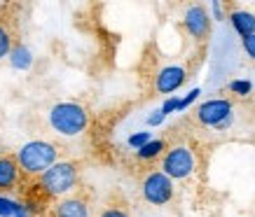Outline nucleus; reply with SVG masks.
I'll return each mask as SVG.
<instances>
[{"mask_svg":"<svg viewBox=\"0 0 255 217\" xmlns=\"http://www.w3.org/2000/svg\"><path fill=\"white\" fill-rule=\"evenodd\" d=\"M227 19H230L232 28L237 31V35H239L241 40L255 35V14L251 12V9H239V7L230 9Z\"/></svg>","mask_w":255,"mask_h":217,"instance_id":"10","label":"nucleus"},{"mask_svg":"<svg viewBox=\"0 0 255 217\" xmlns=\"http://www.w3.org/2000/svg\"><path fill=\"white\" fill-rule=\"evenodd\" d=\"M241 47H244V52H246L248 59H251V61H255V35L241 40Z\"/></svg>","mask_w":255,"mask_h":217,"instance_id":"20","label":"nucleus"},{"mask_svg":"<svg viewBox=\"0 0 255 217\" xmlns=\"http://www.w3.org/2000/svg\"><path fill=\"white\" fill-rule=\"evenodd\" d=\"M227 89H230L234 96L246 98V96H251V91H253V82H251V79H232V82L227 84Z\"/></svg>","mask_w":255,"mask_h":217,"instance_id":"15","label":"nucleus"},{"mask_svg":"<svg viewBox=\"0 0 255 217\" xmlns=\"http://www.w3.org/2000/svg\"><path fill=\"white\" fill-rule=\"evenodd\" d=\"M19 175H21V171H19V163H16L14 156H0V192L14 189L16 182H19Z\"/></svg>","mask_w":255,"mask_h":217,"instance_id":"11","label":"nucleus"},{"mask_svg":"<svg viewBox=\"0 0 255 217\" xmlns=\"http://www.w3.org/2000/svg\"><path fill=\"white\" fill-rule=\"evenodd\" d=\"M183 26L190 38L194 40H206L211 33V14L204 5H190L183 14Z\"/></svg>","mask_w":255,"mask_h":217,"instance_id":"7","label":"nucleus"},{"mask_svg":"<svg viewBox=\"0 0 255 217\" xmlns=\"http://www.w3.org/2000/svg\"><path fill=\"white\" fill-rule=\"evenodd\" d=\"M16 203L9 201L7 196H0V217H14Z\"/></svg>","mask_w":255,"mask_h":217,"instance_id":"17","label":"nucleus"},{"mask_svg":"<svg viewBox=\"0 0 255 217\" xmlns=\"http://www.w3.org/2000/svg\"><path fill=\"white\" fill-rule=\"evenodd\" d=\"M199 93H201V89H197V86H194V89L187 93V96H183V98H180V105H178V112H183V110L190 108V105H192V103L199 98Z\"/></svg>","mask_w":255,"mask_h":217,"instance_id":"18","label":"nucleus"},{"mask_svg":"<svg viewBox=\"0 0 255 217\" xmlns=\"http://www.w3.org/2000/svg\"><path fill=\"white\" fill-rule=\"evenodd\" d=\"M49 126L59 136L75 138V136H82L87 131V126H89V112L80 103H70V101L56 103L54 108L49 110Z\"/></svg>","mask_w":255,"mask_h":217,"instance_id":"2","label":"nucleus"},{"mask_svg":"<svg viewBox=\"0 0 255 217\" xmlns=\"http://www.w3.org/2000/svg\"><path fill=\"white\" fill-rule=\"evenodd\" d=\"M140 194L150 206H166L173 199V180L164 171H150L140 182Z\"/></svg>","mask_w":255,"mask_h":217,"instance_id":"6","label":"nucleus"},{"mask_svg":"<svg viewBox=\"0 0 255 217\" xmlns=\"http://www.w3.org/2000/svg\"><path fill=\"white\" fill-rule=\"evenodd\" d=\"M143 217H150V215H143Z\"/></svg>","mask_w":255,"mask_h":217,"instance_id":"25","label":"nucleus"},{"mask_svg":"<svg viewBox=\"0 0 255 217\" xmlns=\"http://www.w3.org/2000/svg\"><path fill=\"white\" fill-rule=\"evenodd\" d=\"M197 122L213 131H227L234 124V105L230 98H209L197 108Z\"/></svg>","mask_w":255,"mask_h":217,"instance_id":"4","label":"nucleus"},{"mask_svg":"<svg viewBox=\"0 0 255 217\" xmlns=\"http://www.w3.org/2000/svg\"><path fill=\"white\" fill-rule=\"evenodd\" d=\"M187 79V70L183 66H164L155 77V89L157 93H166L169 96H176V91L185 84Z\"/></svg>","mask_w":255,"mask_h":217,"instance_id":"8","label":"nucleus"},{"mask_svg":"<svg viewBox=\"0 0 255 217\" xmlns=\"http://www.w3.org/2000/svg\"><path fill=\"white\" fill-rule=\"evenodd\" d=\"M178 105H180V98H178V96H169V98L162 103V108L159 110L169 117V115H173V112H178Z\"/></svg>","mask_w":255,"mask_h":217,"instance_id":"19","label":"nucleus"},{"mask_svg":"<svg viewBox=\"0 0 255 217\" xmlns=\"http://www.w3.org/2000/svg\"><path fill=\"white\" fill-rule=\"evenodd\" d=\"M14 217H31V213H28V206H26V203H16Z\"/></svg>","mask_w":255,"mask_h":217,"instance_id":"24","label":"nucleus"},{"mask_svg":"<svg viewBox=\"0 0 255 217\" xmlns=\"http://www.w3.org/2000/svg\"><path fill=\"white\" fill-rule=\"evenodd\" d=\"M164 119H166V115H164L162 110H155L152 115H147L145 124H147V126H152V129H155V126H162V122H164Z\"/></svg>","mask_w":255,"mask_h":217,"instance_id":"22","label":"nucleus"},{"mask_svg":"<svg viewBox=\"0 0 255 217\" xmlns=\"http://www.w3.org/2000/svg\"><path fill=\"white\" fill-rule=\"evenodd\" d=\"M99 217H129V213L124 208H117V206H108L106 210H101Z\"/></svg>","mask_w":255,"mask_h":217,"instance_id":"21","label":"nucleus"},{"mask_svg":"<svg viewBox=\"0 0 255 217\" xmlns=\"http://www.w3.org/2000/svg\"><path fill=\"white\" fill-rule=\"evenodd\" d=\"M78 166L73 161H56L45 175L38 178L40 192L49 199H66V194H70L78 187Z\"/></svg>","mask_w":255,"mask_h":217,"instance_id":"3","label":"nucleus"},{"mask_svg":"<svg viewBox=\"0 0 255 217\" xmlns=\"http://www.w3.org/2000/svg\"><path fill=\"white\" fill-rule=\"evenodd\" d=\"M164 154H166V143H164L162 138H152L145 147H140L138 152H136V156H138L140 161H152V159L164 156Z\"/></svg>","mask_w":255,"mask_h":217,"instance_id":"13","label":"nucleus"},{"mask_svg":"<svg viewBox=\"0 0 255 217\" xmlns=\"http://www.w3.org/2000/svg\"><path fill=\"white\" fill-rule=\"evenodd\" d=\"M211 12H213V19H216V21H223V19H227V16H225V7L220 5V2H218V0H213V2H211Z\"/></svg>","mask_w":255,"mask_h":217,"instance_id":"23","label":"nucleus"},{"mask_svg":"<svg viewBox=\"0 0 255 217\" xmlns=\"http://www.w3.org/2000/svg\"><path fill=\"white\" fill-rule=\"evenodd\" d=\"M12 49H14V47H12V31H9L7 21L0 19V59H2V56H9Z\"/></svg>","mask_w":255,"mask_h":217,"instance_id":"14","label":"nucleus"},{"mask_svg":"<svg viewBox=\"0 0 255 217\" xmlns=\"http://www.w3.org/2000/svg\"><path fill=\"white\" fill-rule=\"evenodd\" d=\"M14 159L19 163L21 175L40 178V175H45L56 163L59 149L52 143H45V140H31V143H26V145H21V147L16 149Z\"/></svg>","mask_w":255,"mask_h":217,"instance_id":"1","label":"nucleus"},{"mask_svg":"<svg viewBox=\"0 0 255 217\" xmlns=\"http://www.w3.org/2000/svg\"><path fill=\"white\" fill-rule=\"evenodd\" d=\"M171 180H185L197 171V156L187 145H173L162 156V168Z\"/></svg>","mask_w":255,"mask_h":217,"instance_id":"5","label":"nucleus"},{"mask_svg":"<svg viewBox=\"0 0 255 217\" xmlns=\"http://www.w3.org/2000/svg\"><path fill=\"white\" fill-rule=\"evenodd\" d=\"M52 217H92L89 203L80 196H66L61 201H56L52 208Z\"/></svg>","mask_w":255,"mask_h":217,"instance_id":"9","label":"nucleus"},{"mask_svg":"<svg viewBox=\"0 0 255 217\" xmlns=\"http://www.w3.org/2000/svg\"><path fill=\"white\" fill-rule=\"evenodd\" d=\"M150 140H152V133H150V131H138V133H131V136L127 138V145L138 152L140 147H145Z\"/></svg>","mask_w":255,"mask_h":217,"instance_id":"16","label":"nucleus"},{"mask_svg":"<svg viewBox=\"0 0 255 217\" xmlns=\"http://www.w3.org/2000/svg\"><path fill=\"white\" fill-rule=\"evenodd\" d=\"M9 66L16 70H28L33 66V54L26 45H16L12 52H9Z\"/></svg>","mask_w":255,"mask_h":217,"instance_id":"12","label":"nucleus"}]
</instances>
